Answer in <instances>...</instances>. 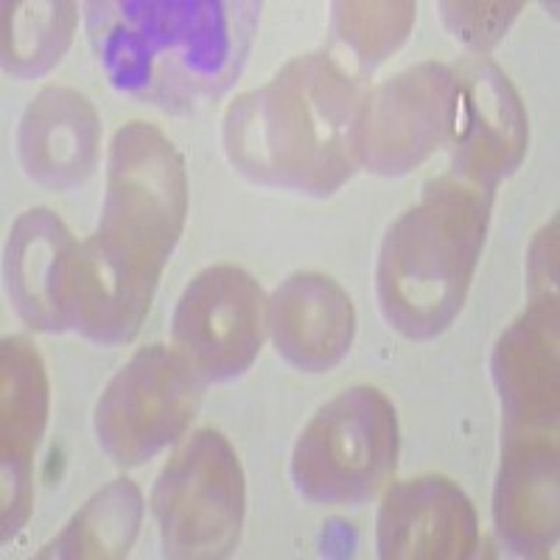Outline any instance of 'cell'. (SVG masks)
Listing matches in <instances>:
<instances>
[{"instance_id": "obj_1", "label": "cell", "mask_w": 560, "mask_h": 560, "mask_svg": "<svg viewBox=\"0 0 560 560\" xmlns=\"http://www.w3.org/2000/svg\"><path fill=\"white\" fill-rule=\"evenodd\" d=\"M188 177L172 140L132 121L115 132L96 233L84 238L73 289V331L127 345L152 308L160 275L185 228Z\"/></svg>"}, {"instance_id": "obj_2", "label": "cell", "mask_w": 560, "mask_h": 560, "mask_svg": "<svg viewBox=\"0 0 560 560\" xmlns=\"http://www.w3.org/2000/svg\"><path fill=\"white\" fill-rule=\"evenodd\" d=\"M364 104V79L328 51L303 54L230 104L224 152L249 183L331 197L362 166Z\"/></svg>"}, {"instance_id": "obj_3", "label": "cell", "mask_w": 560, "mask_h": 560, "mask_svg": "<svg viewBox=\"0 0 560 560\" xmlns=\"http://www.w3.org/2000/svg\"><path fill=\"white\" fill-rule=\"evenodd\" d=\"M84 9L109 84L172 115L228 93L261 18L253 0H90Z\"/></svg>"}, {"instance_id": "obj_4", "label": "cell", "mask_w": 560, "mask_h": 560, "mask_svg": "<svg viewBox=\"0 0 560 560\" xmlns=\"http://www.w3.org/2000/svg\"><path fill=\"white\" fill-rule=\"evenodd\" d=\"M493 191L443 174L382 242L376 292L384 319L415 342L440 337L463 312L485 247Z\"/></svg>"}, {"instance_id": "obj_5", "label": "cell", "mask_w": 560, "mask_h": 560, "mask_svg": "<svg viewBox=\"0 0 560 560\" xmlns=\"http://www.w3.org/2000/svg\"><path fill=\"white\" fill-rule=\"evenodd\" d=\"M398 415L376 387H350L325 404L292 452L294 488L317 504H362L393 477Z\"/></svg>"}, {"instance_id": "obj_6", "label": "cell", "mask_w": 560, "mask_h": 560, "mask_svg": "<svg viewBox=\"0 0 560 560\" xmlns=\"http://www.w3.org/2000/svg\"><path fill=\"white\" fill-rule=\"evenodd\" d=\"M244 504L236 448L217 429H199L163 465L152 490L163 558H228L242 535Z\"/></svg>"}, {"instance_id": "obj_7", "label": "cell", "mask_w": 560, "mask_h": 560, "mask_svg": "<svg viewBox=\"0 0 560 560\" xmlns=\"http://www.w3.org/2000/svg\"><path fill=\"white\" fill-rule=\"evenodd\" d=\"M205 378L177 350L140 348L104 387L96 404L102 452L121 468H135L177 443L197 418Z\"/></svg>"}, {"instance_id": "obj_8", "label": "cell", "mask_w": 560, "mask_h": 560, "mask_svg": "<svg viewBox=\"0 0 560 560\" xmlns=\"http://www.w3.org/2000/svg\"><path fill=\"white\" fill-rule=\"evenodd\" d=\"M267 325L269 303L258 280L236 264H213L179 294L172 342L205 382H228L255 362Z\"/></svg>"}, {"instance_id": "obj_9", "label": "cell", "mask_w": 560, "mask_h": 560, "mask_svg": "<svg viewBox=\"0 0 560 560\" xmlns=\"http://www.w3.org/2000/svg\"><path fill=\"white\" fill-rule=\"evenodd\" d=\"M454 124L452 177L497 194V185L522 166L529 143L527 109L502 68L485 54L452 65Z\"/></svg>"}, {"instance_id": "obj_10", "label": "cell", "mask_w": 560, "mask_h": 560, "mask_svg": "<svg viewBox=\"0 0 560 560\" xmlns=\"http://www.w3.org/2000/svg\"><path fill=\"white\" fill-rule=\"evenodd\" d=\"M454 73L448 65L420 62L368 93L362 163L382 177H401L452 138Z\"/></svg>"}, {"instance_id": "obj_11", "label": "cell", "mask_w": 560, "mask_h": 560, "mask_svg": "<svg viewBox=\"0 0 560 560\" xmlns=\"http://www.w3.org/2000/svg\"><path fill=\"white\" fill-rule=\"evenodd\" d=\"M502 401V438L558 434V292L533 294L490 359Z\"/></svg>"}, {"instance_id": "obj_12", "label": "cell", "mask_w": 560, "mask_h": 560, "mask_svg": "<svg viewBox=\"0 0 560 560\" xmlns=\"http://www.w3.org/2000/svg\"><path fill=\"white\" fill-rule=\"evenodd\" d=\"M48 423V376L26 337L0 348V527L3 544L26 527L34 508V454Z\"/></svg>"}, {"instance_id": "obj_13", "label": "cell", "mask_w": 560, "mask_h": 560, "mask_svg": "<svg viewBox=\"0 0 560 560\" xmlns=\"http://www.w3.org/2000/svg\"><path fill=\"white\" fill-rule=\"evenodd\" d=\"M79 247L82 244L48 208H32L14 219L3 275L14 312L34 331H73Z\"/></svg>"}, {"instance_id": "obj_14", "label": "cell", "mask_w": 560, "mask_h": 560, "mask_svg": "<svg viewBox=\"0 0 560 560\" xmlns=\"http://www.w3.org/2000/svg\"><path fill=\"white\" fill-rule=\"evenodd\" d=\"M384 560H459L479 544L471 499L446 477L423 474L387 490L376 522Z\"/></svg>"}, {"instance_id": "obj_15", "label": "cell", "mask_w": 560, "mask_h": 560, "mask_svg": "<svg viewBox=\"0 0 560 560\" xmlns=\"http://www.w3.org/2000/svg\"><path fill=\"white\" fill-rule=\"evenodd\" d=\"M18 152L28 179L48 191H77L98 168L102 118L79 90L43 88L20 118Z\"/></svg>"}, {"instance_id": "obj_16", "label": "cell", "mask_w": 560, "mask_h": 560, "mask_svg": "<svg viewBox=\"0 0 560 560\" xmlns=\"http://www.w3.org/2000/svg\"><path fill=\"white\" fill-rule=\"evenodd\" d=\"M493 522L518 558H544L558 544V434L502 438Z\"/></svg>"}, {"instance_id": "obj_17", "label": "cell", "mask_w": 560, "mask_h": 560, "mask_svg": "<svg viewBox=\"0 0 560 560\" xmlns=\"http://www.w3.org/2000/svg\"><path fill=\"white\" fill-rule=\"evenodd\" d=\"M269 328L278 353L303 373H325L348 357L357 312L337 280L319 272H298L275 289Z\"/></svg>"}, {"instance_id": "obj_18", "label": "cell", "mask_w": 560, "mask_h": 560, "mask_svg": "<svg viewBox=\"0 0 560 560\" xmlns=\"http://www.w3.org/2000/svg\"><path fill=\"white\" fill-rule=\"evenodd\" d=\"M143 522V497L132 479H115L90 499L39 558H127Z\"/></svg>"}, {"instance_id": "obj_19", "label": "cell", "mask_w": 560, "mask_h": 560, "mask_svg": "<svg viewBox=\"0 0 560 560\" xmlns=\"http://www.w3.org/2000/svg\"><path fill=\"white\" fill-rule=\"evenodd\" d=\"M77 18L70 0L3 3V70L23 82L45 77L73 43Z\"/></svg>"}, {"instance_id": "obj_20", "label": "cell", "mask_w": 560, "mask_h": 560, "mask_svg": "<svg viewBox=\"0 0 560 560\" xmlns=\"http://www.w3.org/2000/svg\"><path fill=\"white\" fill-rule=\"evenodd\" d=\"M412 0L384 3H337L331 20V57L364 79L393 51H398L415 26Z\"/></svg>"}, {"instance_id": "obj_21", "label": "cell", "mask_w": 560, "mask_h": 560, "mask_svg": "<svg viewBox=\"0 0 560 560\" xmlns=\"http://www.w3.org/2000/svg\"><path fill=\"white\" fill-rule=\"evenodd\" d=\"M522 9L524 3H440L448 32L477 48V54L493 48L508 34Z\"/></svg>"}]
</instances>
